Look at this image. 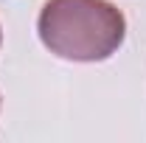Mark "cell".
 Returning <instances> with one entry per match:
<instances>
[{"instance_id":"1","label":"cell","mask_w":146,"mask_h":143,"mask_svg":"<svg viewBox=\"0 0 146 143\" xmlns=\"http://www.w3.org/2000/svg\"><path fill=\"white\" fill-rule=\"evenodd\" d=\"M36 31L42 45L59 59L104 62L127 36V20L110 0H48Z\"/></svg>"},{"instance_id":"2","label":"cell","mask_w":146,"mask_h":143,"mask_svg":"<svg viewBox=\"0 0 146 143\" xmlns=\"http://www.w3.org/2000/svg\"><path fill=\"white\" fill-rule=\"evenodd\" d=\"M0 39H3V34H0Z\"/></svg>"}]
</instances>
